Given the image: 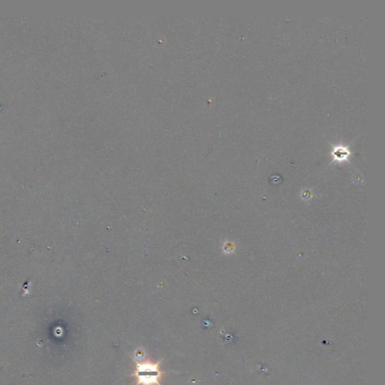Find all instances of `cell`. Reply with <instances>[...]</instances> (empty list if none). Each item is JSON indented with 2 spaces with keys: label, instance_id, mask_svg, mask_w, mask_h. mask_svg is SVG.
I'll use <instances>...</instances> for the list:
<instances>
[{
  "label": "cell",
  "instance_id": "obj_1",
  "mask_svg": "<svg viewBox=\"0 0 385 385\" xmlns=\"http://www.w3.org/2000/svg\"><path fill=\"white\" fill-rule=\"evenodd\" d=\"M136 369L131 376L137 379V385H161L160 381L164 372L161 371L159 362H138L135 360Z\"/></svg>",
  "mask_w": 385,
  "mask_h": 385
}]
</instances>
